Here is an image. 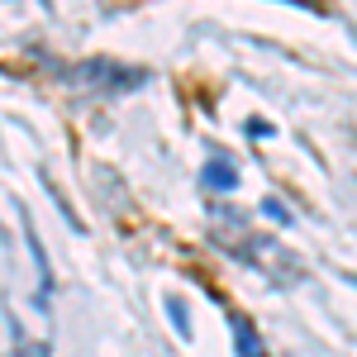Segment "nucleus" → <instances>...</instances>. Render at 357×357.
<instances>
[{
	"label": "nucleus",
	"instance_id": "7ed1b4c3",
	"mask_svg": "<svg viewBox=\"0 0 357 357\" xmlns=\"http://www.w3.org/2000/svg\"><path fill=\"white\" fill-rule=\"evenodd\" d=\"M205 181H210L215 191H234V186H238V167L229 162V153H210V162H205Z\"/></svg>",
	"mask_w": 357,
	"mask_h": 357
},
{
	"label": "nucleus",
	"instance_id": "423d86ee",
	"mask_svg": "<svg viewBox=\"0 0 357 357\" xmlns=\"http://www.w3.org/2000/svg\"><path fill=\"white\" fill-rule=\"evenodd\" d=\"M167 314L176 319V329H181V338L191 333V324H186V305H181V301H167Z\"/></svg>",
	"mask_w": 357,
	"mask_h": 357
},
{
	"label": "nucleus",
	"instance_id": "20e7f679",
	"mask_svg": "<svg viewBox=\"0 0 357 357\" xmlns=\"http://www.w3.org/2000/svg\"><path fill=\"white\" fill-rule=\"evenodd\" d=\"M229 324H234V343H238V357H267V348H262L257 329L248 324L243 314H229Z\"/></svg>",
	"mask_w": 357,
	"mask_h": 357
},
{
	"label": "nucleus",
	"instance_id": "39448f33",
	"mask_svg": "<svg viewBox=\"0 0 357 357\" xmlns=\"http://www.w3.org/2000/svg\"><path fill=\"white\" fill-rule=\"evenodd\" d=\"M262 215H267V220H276V224H291V210H286L276 195H267V200H262Z\"/></svg>",
	"mask_w": 357,
	"mask_h": 357
},
{
	"label": "nucleus",
	"instance_id": "f257e3e1",
	"mask_svg": "<svg viewBox=\"0 0 357 357\" xmlns=\"http://www.w3.org/2000/svg\"><path fill=\"white\" fill-rule=\"evenodd\" d=\"M210 238L224 248V252H234L238 262L248 267H257L262 276H272V281H301V257L291 252V248L272 238V234H252L238 215H229V210H215L210 215Z\"/></svg>",
	"mask_w": 357,
	"mask_h": 357
},
{
	"label": "nucleus",
	"instance_id": "f03ea898",
	"mask_svg": "<svg viewBox=\"0 0 357 357\" xmlns=\"http://www.w3.org/2000/svg\"><path fill=\"white\" fill-rule=\"evenodd\" d=\"M67 77L77 86H86V91H138L143 86V67H124V62H110V57H91V62H77Z\"/></svg>",
	"mask_w": 357,
	"mask_h": 357
}]
</instances>
